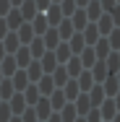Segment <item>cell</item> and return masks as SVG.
Listing matches in <instances>:
<instances>
[{
	"instance_id": "cell-1",
	"label": "cell",
	"mask_w": 120,
	"mask_h": 122,
	"mask_svg": "<svg viewBox=\"0 0 120 122\" xmlns=\"http://www.w3.org/2000/svg\"><path fill=\"white\" fill-rule=\"evenodd\" d=\"M115 112H118V107H115V99L110 96V99H104L102 101V109H99V114L104 117V120H112L115 117Z\"/></svg>"
},
{
	"instance_id": "cell-2",
	"label": "cell",
	"mask_w": 120,
	"mask_h": 122,
	"mask_svg": "<svg viewBox=\"0 0 120 122\" xmlns=\"http://www.w3.org/2000/svg\"><path fill=\"white\" fill-rule=\"evenodd\" d=\"M94 62H97V52H94V47L89 44V47L81 49V65H84V68H91Z\"/></svg>"
},
{
	"instance_id": "cell-3",
	"label": "cell",
	"mask_w": 120,
	"mask_h": 122,
	"mask_svg": "<svg viewBox=\"0 0 120 122\" xmlns=\"http://www.w3.org/2000/svg\"><path fill=\"white\" fill-rule=\"evenodd\" d=\"M118 88H120L118 75H115V73H110L107 78H104V94H107V96H115V94H118Z\"/></svg>"
},
{
	"instance_id": "cell-4",
	"label": "cell",
	"mask_w": 120,
	"mask_h": 122,
	"mask_svg": "<svg viewBox=\"0 0 120 122\" xmlns=\"http://www.w3.org/2000/svg\"><path fill=\"white\" fill-rule=\"evenodd\" d=\"M73 101H76V112H78V114H86V112L91 109V99L86 96V94H78Z\"/></svg>"
},
{
	"instance_id": "cell-5",
	"label": "cell",
	"mask_w": 120,
	"mask_h": 122,
	"mask_svg": "<svg viewBox=\"0 0 120 122\" xmlns=\"http://www.w3.org/2000/svg\"><path fill=\"white\" fill-rule=\"evenodd\" d=\"M37 3L34 0H26V3H21V16H24V21H31L34 16H37Z\"/></svg>"
},
{
	"instance_id": "cell-6",
	"label": "cell",
	"mask_w": 120,
	"mask_h": 122,
	"mask_svg": "<svg viewBox=\"0 0 120 122\" xmlns=\"http://www.w3.org/2000/svg\"><path fill=\"white\" fill-rule=\"evenodd\" d=\"M57 68V57H55V52H45L42 55V70L45 73H52Z\"/></svg>"
},
{
	"instance_id": "cell-7",
	"label": "cell",
	"mask_w": 120,
	"mask_h": 122,
	"mask_svg": "<svg viewBox=\"0 0 120 122\" xmlns=\"http://www.w3.org/2000/svg\"><path fill=\"white\" fill-rule=\"evenodd\" d=\"M65 101H68V99H65V94H63L60 88L50 94V107H52V109H63V107H65Z\"/></svg>"
},
{
	"instance_id": "cell-8",
	"label": "cell",
	"mask_w": 120,
	"mask_h": 122,
	"mask_svg": "<svg viewBox=\"0 0 120 122\" xmlns=\"http://www.w3.org/2000/svg\"><path fill=\"white\" fill-rule=\"evenodd\" d=\"M34 107H37V109H34V112H37V117H42V120L52 114V107H50V99H39V101H37Z\"/></svg>"
},
{
	"instance_id": "cell-9",
	"label": "cell",
	"mask_w": 120,
	"mask_h": 122,
	"mask_svg": "<svg viewBox=\"0 0 120 122\" xmlns=\"http://www.w3.org/2000/svg\"><path fill=\"white\" fill-rule=\"evenodd\" d=\"M86 21H89V16H86V10H84V8H81V10H76V13H71L73 29H84V26H86Z\"/></svg>"
},
{
	"instance_id": "cell-10",
	"label": "cell",
	"mask_w": 120,
	"mask_h": 122,
	"mask_svg": "<svg viewBox=\"0 0 120 122\" xmlns=\"http://www.w3.org/2000/svg\"><path fill=\"white\" fill-rule=\"evenodd\" d=\"M97 39H99V29H97V24L84 26V42H86V44H94Z\"/></svg>"
},
{
	"instance_id": "cell-11",
	"label": "cell",
	"mask_w": 120,
	"mask_h": 122,
	"mask_svg": "<svg viewBox=\"0 0 120 122\" xmlns=\"http://www.w3.org/2000/svg\"><path fill=\"white\" fill-rule=\"evenodd\" d=\"M29 62H31V52H29V47L16 49V65H18V68H26Z\"/></svg>"
},
{
	"instance_id": "cell-12",
	"label": "cell",
	"mask_w": 120,
	"mask_h": 122,
	"mask_svg": "<svg viewBox=\"0 0 120 122\" xmlns=\"http://www.w3.org/2000/svg\"><path fill=\"white\" fill-rule=\"evenodd\" d=\"M91 75H94L97 81H104V78L110 75V70H107V62H104V60H99L97 65H91Z\"/></svg>"
},
{
	"instance_id": "cell-13",
	"label": "cell",
	"mask_w": 120,
	"mask_h": 122,
	"mask_svg": "<svg viewBox=\"0 0 120 122\" xmlns=\"http://www.w3.org/2000/svg\"><path fill=\"white\" fill-rule=\"evenodd\" d=\"M63 94H65V99H68V101H73V99H76L78 94H81V88H78V81H76V78L65 83V88H63Z\"/></svg>"
},
{
	"instance_id": "cell-14",
	"label": "cell",
	"mask_w": 120,
	"mask_h": 122,
	"mask_svg": "<svg viewBox=\"0 0 120 122\" xmlns=\"http://www.w3.org/2000/svg\"><path fill=\"white\" fill-rule=\"evenodd\" d=\"M68 78H71V75H68L65 68H55V70H52V81H55V86H57V88H60V86H65V83H68Z\"/></svg>"
},
{
	"instance_id": "cell-15",
	"label": "cell",
	"mask_w": 120,
	"mask_h": 122,
	"mask_svg": "<svg viewBox=\"0 0 120 122\" xmlns=\"http://www.w3.org/2000/svg\"><path fill=\"white\" fill-rule=\"evenodd\" d=\"M57 42H60L57 29H50V31H45V47H47V49H55V47H57Z\"/></svg>"
},
{
	"instance_id": "cell-16",
	"label": "cell",
	"mask_w": 120,
	"mask_h": 122,
	"mask_svg": "<svg viewBox=\"0 0 120 122\" xmlns=\"http://www.w3.org/2000/svg\"><path fill=\"white\" fill-rule=\"evenodd\" d=\"M52 91H55V81H52V75H45V78H39V94H52Z\"/></svg>"
},
{
	"instance_id": "cell-17",
	"label": "cell",
	"mask_w": 120,
	"mask_h": 122,
	"mask_svg": "<svg viewBox=\"0 0 120 122\" xmlns=\"http://www.w3.org/2000/svg\"><path fill=\"white\" fill-rule=\"evenodd\" d=\"M89 91H91V94H89V99H91V107H99V104L104 101V88H102V86H91Z\"/></svg>"
},
{
	"instance_id": "cell-18",
	"label": "cell",
	"mask_w": 120,
	"mask_h": 122,
	"mask_svg": "<svg viewBox=\"0 0 120 122\" xmlns=\"http://www.w3.org/2000/svg\"><path fill=\"white\" fill-rule=\"evenodd\" d=\"M21 21H24V16H21V10H8L5 13V24L13 26V29H18L21 26Z\"/></svg>"
},
{
	"instance_id": "cell-19",
	"label": "cell",
	"mask_w": 120,
	"mask_h": 122,
	"mask_svg": "<svg viewBox=\"0 0 120 122\" xmlns=\"http://www.w3.org/2000/svg\"><path fill=\"white\" fill-rule=\"evenodd\" d=\"M81 68H84V65H81V57H68V68H65V70H68L71 78H76V75L81 73Z\"/></svg>"
},
{
	"instance_id": "cell-20",
	"label": "cell",
	"mask_w": 120,
	"mask_h": 122,
	"mask_svg": "<svg viewBox=\"0 0 120 122\" xmlns=\"http://www.w3.org/2000/svg\"><path fill=\"white\" fill-rule=\"evenodd\" d=\"M16 57H3V65H0V70H3V75H13L16 73Z\"/></svg>"
},
{
	"instance_id": "cell-21",
	"label": "cell",
	"mask_w": 120,
	"mask_h": 122,
	"mask_svg": "<svg viewBox=\"0 0 120 122\" xmlns=\"http://www.w3.org/2000/svg\"><path fill=\"white\" fill-rule=\"evenodd\" d=\"M97 29H99V34H110L112 31V18L110 16H99L97 18Z\"/></svg>"
},
{
	"instance_id": "cell-22",
	"label": "cell",
	"mask_w": 120,
	"mask_h": 122,
	"mask_svg": "<svg viewBox=\"0 0 120 122\" xmlns=\"http://www.w3.org/2000/svg\"><path fill=\"white\" fill-rule=\"evenodd\" d=\"M26 68H29V70H26V75H29L31 81H39V78H42V73H45V70H42V62H29Z\"/></svg>"
},
{
	"instance_id": "cell-23",
	"label": "cell",
	"mask_w": 120,
	"mask_h": 122,
	"mask_svg": "<svg viewBox=\"0 0 120 122\" xmlns=\"http://www.w3.org/2000/svg\"><path fill=\"white\" fill-rule=\"evenodd\" d=\"M60 18H63L60 5H52V8H50V13H47V24H50V26H57V24H60Z\"/></svg>"
},
{
	"instance_id": "cell-24",
	"label": "cell",
	"mask_w": 120,
	"mask_h": 122,
	"mask_svg": "<svg viewBox=\"0 0 120 122\" xmlns=\"http://www.w3.org/2000/svg\"><path fill=\"white\" fill-rule=\"evenodd\" d=\"M47 16H34V24H31V29H34V34H45L47 31Z\"/></svg>"
},
{
	"instance_id": "cell-25",
	"label": "cell",
	"mask_w": 120,
	"mask_h": 122,
	"mask_svg": "<svg viewBox=\"0 0 120 122\" xmlns=\"http://www.w3.org/2000/svg\"><path fill=\"white\" fill-rule=\"evenodd\" d=\"M18 39L26 42V44L34 39V29H31V24H21V29H18Z\"/></svg>"
},
{
	"instance_id": "cell-26",
	"label": "cell",
	"mask_w": 120,
	"mask_h": 122,
	"mask_svg": "<svg viewBox=\"0 0 120 122\" xmlns=\"http://www.w3.org/2000/svg\"><path fill=\"white\" fill-rule=\"evenodd\" d=\"M71 52H81V49L86 47V42H84V34H71Z\"/></svg>"
},
{
	"instance_id": "cell-27",
	"label": "cell",
	"mask_w": 120,
	"mask_h": 122,
	"mask_svg": "<svg viewBox=\"0 0 120 122\" xmlns=\"http://www.w3.org/2000/svg\"><path fill=\"white\" fill-rule=\"evenodd\" d=\"M76 78H78V88H81V91H89V88H91V81H94L91 73H78Z\"/></svg>"
},
{
	"instance_id": "cell-28",
	"label": "cell",
	"mask_w": 120,
	"mask_h": 122,
	"mask_svg": "<svg viewBox=\"0 0 120 122\" xmlns=\"http://www.w3.org/2000/svg\"><path fill=\"white\" fill-rule=\"evenodd\" d=\"M45 39H31V47H29V52H31V55H34V57H42V55H45Z\"/></svg>"
},
{
	"instance_id": "cell-29",
	"label": "cell",
	"mask_w": 120,
	"mask_h": 122,
	"mask_svg": "<svg viewBox=\"0 0 120 122\" xmlns=\"http://www.w3.org/2000/svg\"><path fill=\"white\" fill-rule=\"evenodd\" d=\"M24 99H26V104H31V107H34V104L39 101V88H37V86H26Z\"/></svg>"
},
{
	"instance_id": "cell-30",
	"label": "cell",
	"mask_w": 120,
	"mask_h": 122,
	"mask_svg": "<svg viewBox=\"0 0 120 122\" xmlns=\"http://www.w3.org/2000/svg\"><path fill=\"white\" fill-rule=\"evenodd\" d=\"M86 16H89V21H97V18L102 16V3H99V0H94V3L86 8Z\"/></svg>"
},
{
	"instance_id": "cell-31",
	"label": "cell",
	"mask_w": 120,
	"mask_h": 122,
	"mask_svg": "<svg viewBox=\"0 0 120 122\" xmlns=\"http://www.w3.org/2000/svg\"><path fill=\"white\" fill-rule=\"evenodd\" d=\"M57 34H60V39H71V34H73V24H71V18L60 21V29H57Z\"/></svg>"
},
{
	"instance_id": "cell-32",
	"label": "cell",
	"mask_w": 120,
	"mask_h": 122,
	"mask_svg": "<svg viewBox=\"0 0 120 122\" xmlns=\"http://www.w3.org/2000/svg\"><path fill=\"white\" fill-rule=\"evenodd\" d=\"M26 83H29V75L24 73V70H18V73H13V86L18 88V91H24Z\"/></svg>"
},
{
	"instance_id": "cell-33",
	"label": "cell",
	"mask_w": 120,
	"mask_h": 122,
	"mask_svg": "<svg viewBox=\"0 0 120 122\" xmlns=\"http://www.w3.org/2000/svg\"><path fill=\"white\" fill-rule=\"evenodd\" d=\"M76 114H78V112H76V104H68V101H65L63 114H60V117H63V122H73V120H76Z\"/></svg>"
},
{
	"instance_id": "cell-34",
	"label": "cell",
	"mask_w": 120,
	"mask_h": 122,
	"mask_svg": "<svg viewBox=\"0 0 120 122\" xmlns=\"http://www.w3.org/2000/svg\"><path fill=\"white\" fill-rule=\"evenodd\" d=\"M55 57H57V62H65V60L71 57V47H68V44H57V47H55Z\"/></svg>"
},
{
	"instance_id": "cell-35",
	"label": "cell",
	"mask_w": 120,
	"mask_h": 122,
	"mask_svg": "<svg viewBox=\"0 0 120 122\" xmlns=\"http://www.w3.org/2000/svg\"><path fill=\"white\" fill-rule=\"evenodd\" d=\"M18 42H21V39H18L16 34H8V36H5V42H3V47L8 49V52H16V49H18Z\"/></svg>"
},
{
	"instance_id": "cell-36",
	"label": "cell",
	"mask_w": 120,
	"mask_h": 122,
	"mask_svg": "<svg viewBox=\"0 0 120 122\" xmlns=\"http://www.w3.org/2000/svg\"><path fill=\"white\" fill-rule=\"evenodd\" d=\"M11 109H13L16 114H21V112H24V109H26V99L21 96V94H18V96H16V99H13V101H11Z\"/></svg>"
},
{
	"instance_id": "cell-37",
	"label": "cell",
	"mask_w": 120,
	"mask_h": 122,
	"mask_svg": "<svg viewBox=\"0 0 120 122\" xmlns=\"http://www.w3.org/2000/svg\"><path fill=\"white\" fill-rule=\"evenodd\" d=\"M11 94H13V81H3V83H0V96L11 99Z\"/></svg>"
},
{
	"instance_id": "cell-38",
	"label": "cell",
	"mask_w": 120,
	"mask_h": 122,
	"mask_svg": "<svg viewBox=\"0 0 120 122\" xmlns=\"http://www.w3.org/2000/svg\"><path fill=\"white\" fill-rule=\"evenodd\" d=\"M107 42H110L112 49H120V29H112V31H110V39H107Z\"/></svg>"
},
{
	"instance_id": "cell-39",
	"label": "cell",
	"mask_w": 120,
	"mask_h": 122,
	"mask_svg": "<svg viewBox=\"0 0 120 122\" xmlns=\"http://www.w3.org/2000/svg\"><path fill=\"white\" fill-rule=\"evenodd\" d=\"M60 10H63V16H71L73 10H76V0H63Z\"/></svg>"
},
{
	"instance_id": "cell-40",
	"label": "cell",
	"mask_w": 120,
	"mask_h": 122,
	"mask_svg": "<svg viewBox=\"0 0 120 122\" xmlns=\"http://www.w3.org/2000/svg\"><path fill=\"white\" fill-rule=\"evenodd\" d=\"M21 114H24V117H21V122H37V112H34V107H29V109H24Z\"/></svg>"
},
{
	"instance_id": "cell-41",
	"label": "cell",
	"mask_w": 120,
	"mask_h": 122,
	"mask_svg": "<svg viewBox=\"0 0 120 122\" xmlns=\"http://www.w3.org/2000/svg\"><path fill=\"white\" fill-rule=\"evenodd\" d=\"M110 18H112V24L120 26V5H112L110 8Z\"/></svg>"
},
{
	"instance_id": "cell-42",
	"label": "cell",
	"mask_w": 120,
	"mask_h": 122,
	"mask_svg": "<svg viewBox=\"0 0 120 122\" xmlns=\"http://www.w3.org/2000/svg\"><path fill=\"white\" fill-rule=\"evenodd\" d=\"M86 114H89V117H86V122H102V114H99V109H89Z\"/></svg>"
},
{
	"instance_id": "cell-43",
	"label": "cell",
	"mask_w": 120,
	"mask_h": 122,
	"mask_svg": "<svg viewBox=\"0 0 120 122\" xmlns=\"http://www.w3.org/2000/svg\"><path fill=\"white\" fill-rule=\"evenodd\" d=\"M11 117V104H0V120H8Z\"/></svg>"
},
{
	"instance_id": "cell-44",
	"label": "cell",
	"mask_w": 120,
	"mask_h": 122,
	"mask_svg": "<svg viewBox=\"0 0 120 122\" xmlns=\"http://www.w3.org/2000/svg\"><path fill=\"white\" fill-rule=\"evenodd\" d=\"M11 10V0H0V16H5Z\"/></svg>"
},
{
	"instance_id": "cell-45",
	"label": "cell",
	"mask_w": 120,
	"mask_h": 122,
	"mask_svg": "<svg viewBox=\"0 0 120 122\" xmlns=\"http://www.w3.org/2000/svg\"><path fill=\"white\" fill-rule=\"evenodd\" d=\"M5 31H8V24H5V18H0V39L5 36Z\"/></svg>"
},
{
	"instance_id": "cell-46",
	"label": "cell",
	"mask_w": 120,
	"mask_h": 122,
	"mask_svg": "<svg viewBox=\"0 0 120 122\" xmlns=\"http://www.w3.org/2000/svg\"><path fill=\"white\" fill-rule=\"evenodd\" d=\"M34 3H37V8H39V10H45V8H50V0H34Z\"/></svg>"
},
{
	"instance_id": "cell-47",
	"label": "cell",
	"mask_w": 120,
	"mask_h": 122,
	"mask_svg": "<svg viewBox=\"0 0 120 122\" xmlns=\"http://www.w3.org/2000/svg\"><path fill=\"white\" fill-rule=\"evenodd\" d=\"M47 122H63V117H60V114H50Z\"/></svg>"
},
{
	"instance_id": "cell-48",
	"label": "cell",
	"mask_w": 120,
	"mask_h": 122,
	"mask_svg": "<svg viewBox=\"0 0 120 122\" xmlns=\"http://www.w3.org/2000/svg\"><path fill=\"white\" fill-rule=\"evenodd\" d=\"M112 5H115V0H102V8H107V10H110Z\"/></svg>"
},
{
	"instance_id": "cell-49",
	"label": "cell",
	"mask_w": 120,
	"mask_h": 122,
	"mask_svg": "<svg viewBox=\"0 0 120 122\" xmlns=\"http://www.w3.org/2000/svg\"><path fill=\"white\" fill-rule=\"evenodd\" d=\"M115 107H118V109H120V91H118V94H115Z\"/></svg>"
},
{
	"instance_id": "cell-50",
	"label": "cell",
	"mask_w": 120,
	"mask_h": 122,
	"mask_svg": "<svg viewBox=\"0 0 120 122\" xmlns=\"http://www.w3.org/2000/svg\"><path fill=\"white\" fill-rule=\"evenodd\" d=\"M5 57V47H3V42H0V60Z\"/></svg>"
},
{
	"instance_id": "cell-51",
	"label": "cell",
	"mask_w": 120,
	"mask_h": 122,
	"mask_svg": "<svg viewBox=\"0 0 120 122\" xmlns=\"http://www.w3.org/2000/svg\"><path fill=\"white\" fill-rule=\"evenodd\" d=\"M11 3H16V5H21V3H24V0H11Z\"/></svg>"
},
{
	"instance_id": "cell-52",
	"label": "cell",
	"mask_w": 120,
	"mask_h": 122,
	"mask_svg": "<svg viewBox=\"0 0 120 122\" xmlns=\"http://www.w3.org/2000/svg\"><path fill=\"white\" fill-rule=\"evenodd\" d=\"M112 122H120V117H112Z\"/></svg>"
},
{
	"instance_id": "cell-53",
	"label": "cell",
	"mask_w": 120,
	"mask_h": 122,
	"mask_svg": "<svg viewBox=\"0 0 120 122\" xmlns=\"http://www.w3.org/2000/svg\"><path fill=\"white\" fill-rule=\"evenodd\" d=\"M73 122H86V120H73Z\"/></svg>"
},
{
	"instance_id": "cell-54",
	"label": "cell",
	"mask_w": 120,
	"mask_h": 122,
	"mask_svg": "<svg viewBox=\"0 0 120 122\" xmlns=\"http://www.w3.org/2000/svg\"><path fill=\"white\" fill-rule=\"evenodd\" d=\"M118 83H120V70H118Z\"/></svg>"
},
{
	"instance_id": "cell-55",
	"label": "cell",
	"mask_w": 120,
	"mask_h": 122,
	"mask_svg": "<svg viewBox=\"0 0 120 122\" xmlns=\"http://www.w3.org/2000/svg\"><path fill=\"white\" fill-rule=\"evenodd\" d=\"M13 122H21V120H13Z\"/></svg>"
},
{
	"instance_id": "cell-56",
	"label": "cell",
	"mask_w": 120,
	"mask_h": 122,
	"mask_svg": "<svg viewBox=\"0 0 120 122\" xmlns=\"http://www.w3.org/2000/svg\"><path fill=\"white\" fill-rule=\"evenodd\" d=\"M55 3H60V0H55Z\"/></svg>"
},
{
	"instance_id": "cell-57",
	"label": "cell",
	"mask_w": 120,
	"mask_h": 122,
	"mask_svg": "<svg viewBox=\"0 0 120 122\" xmlns=\"http://www.w3.org/2000/svg\"><path fill=\"white\" fill-rule=\"evenodd\" d=\"M0 73H3V70H0Z\"/></svg>"
}]
</instances>
